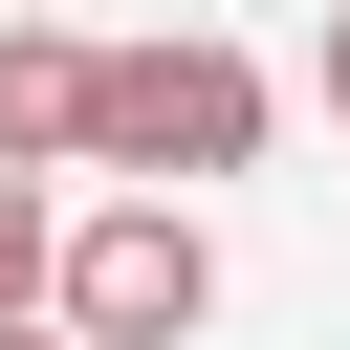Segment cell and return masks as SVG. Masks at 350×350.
<instances>
[{"instance_id": "2", "label": "cell", "mask_w": 350, "mask_h": 350, "mask_svg": "<svg viewBox=\"0 0 350 350\" xmlns=\"http://www.w3.org/2000/svg\"><path fill=\"white\" fill-rule=\"evenodd\" d=\"M88 153L109 175H241L262 153V66L241 44H88Z\"/></svg>"}, {"instance_id": "4", "label": "cell", "mask_w": 350, "mask_h": 350, "mask_svg": "<svg viewBox=\"0 0 350 350\" xmlns=\"http://www.w3.org/2000/svg\"><path fill=\"white\" fill-rule=\"evenodd\" d=\"M0 328H44V175H0Z\"/></svg>"}, {"instance_id": "3", "label": "cell", "mask_w": 350, "mask_h": 350, "mask_svg": "<svg viewBox=\"0 0 350 350\" xmlns=\"http://www.w3.org/2000/svg\"><path fill=\"white\" fill-rule=\"evenodd\" d=\"M88 153V44L44 0H0V175H66Z\"/></svg>"}, {"instance_id": "1", "label": "cell", "mask_w": 350, "mask_h": 350, "mask_svg": "<svg viewBox=\"0 0 350 350\" xmlns=\"http://www.w3.org/2000/svg\"><path fill=\"white\" fill-rule=\"evenodd\" d=\"M44 306H66V350H197V328H219V241H197V197L131 175L109 219H44Z\"/></svg>"}, {"instance_id": "5", "label": "cell", "mask_w": 350, "mask_h": 350, "mask_svg": "<svg viewBox=\"0 0 350 350\" xmlns=\"http://www.w3.org/2000/svg\"><path fill=\"white\" fill-rule=\"evenodd\" d=\"M328 109H350V0H328Z\"/></svg>"}, {"instance_id": "6", "label": "cell", "mask_w": 350, "mask_h": 350, "mask_svg": "<svg viewBox=\"0 0 350 350\" xmlns=\"http://www.w3.org/2000/svg\"><path fill=\"white\" fill-rule=\"evenodd\" d=\"M0 350H44V328H0Z\"/></svg>"}]
</instances>
